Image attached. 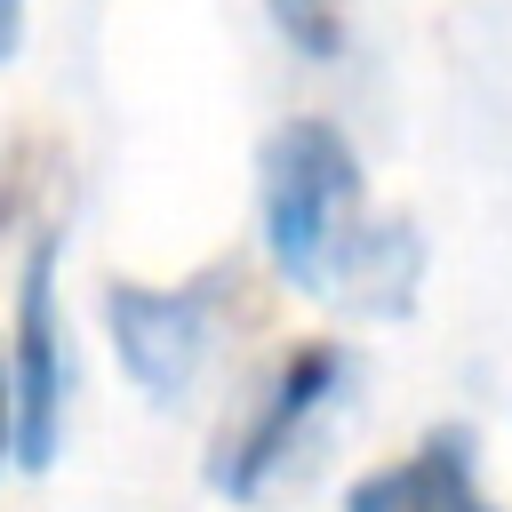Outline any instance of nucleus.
<instances>
[{"instance_id": "nucleus-1", "label": "nucleus", "mask_w": 512, "mask_h": 512, "mask_svg": "<svg viewBox=\"0 0 512 512\" xmlns=\"http://www.w3.org/2000/svg\"><path fill=\"white\" fill-rule=\"evenodd\" d=\"M256 224H264V256L280 280L400 320L416 304L424 280V240L416 224L384 216L368 200L360 152L328 128V120H280L256 152Z\"/></svg>"}, {"instance_id": "nucleus-2", "label": "nucleus", "mask_w": 512, "mask_h": 512, "mask_svg": "<svg viewBox=\"0 0 512 512\" xmlns=\"http://www.w3.org/2000/svg\"><path fill=\"white\" fill-rule=\"evenodd\" d=\"M240 320H248V272L232 256H216L184 280H160V288L152 280H104V336L152 400H184Z\"/></svg>"}, {"instance_id": "nucleus-3", "label": "nucleus", "mask_w": 512, "mask_h": 512, "mask_svg": "<svg viewBox=\"0 0 512 512\" xmlns=\"http://www.w3.org/2000/svg\"><path fill=\"white\" fill-rule=\"evenodd\" d=\"M352 360L336 336H296L288 352H272V368L240 392V408L216 424V448H208V488L232 496V504H256L264 480L296 456V440L312 432V416L344 392Z\"/></svg>"}, {"instance_id": "nucleus-4", "label": "nucleus", "mask_w": 512, "mask_h": 512, "mask_svg": "<svg viewBox=\"0 0 512 512\" xmlns=\"http://www.w3.org/2000/svg\"><path fill=\"white\" fill-rule=\"evenodd\" d=\"M56 232L64 208H48L24 232V272H16V336L8 352V448L40 472L64 448V400H72V352H64V312H56Z\"/></svg>"}, {"instance_id": "nucleus-5", "label": "nucleus", "mask_w": 512, "mask_h": 512, "mask_svg": "<svg viewBox=\"0 0 512 512\" xmlns=\"http://www.w3.org/2000/svg\"><path fill=\"white\" fill-rule=\"evenodd\" d=\"M344 512H504V504L480 488L472 432L440 424V432H424L416 448H400L392 464L360 472V480L344 488Z\"/></svg>"}, {"instance_id": "nucleus-6", "label": "nucleus", "mask_w": 512, "mask_h": 512, "mask_svg": "<svg viewBox=\"0 0 512 512\" xmlns=\"http://www.w3.org/2000/svg\"><path fill=\"white\" fill-rule=\"evenodd\" d=\"M264 8H272L280 40H288L296 56H312V64H336L344 40H352V8H344V0H264Z\"/></svg>"}, {"instance_id": "nucleus-7", "label": "nucleus", "mask_w": 512, "mask_h": 512, "mask_svg": "<svg viewBox=\"0 0 512 512\" xmlns=\"http://www.w3.org/2000/svg\"><path fill=\"white\" fill-rule=\"evenodd\" d=\"M16 40H24V0H0V64L16 56Z\"/></svg>"}, {"instance_id": "nucleus-8", "label": "nucleus", "mask_w": 512, "mask_h": 512, "mask_svg": "<svg viewBox=\"0 0 512 512\" xmlns=\"http://www.w3.org/2000/svg\"><path fill=\"white\" fill-rule=\"evenodd\" d=\"M0 464H8V352H0Z\"/></svg>"}]
</instances>
